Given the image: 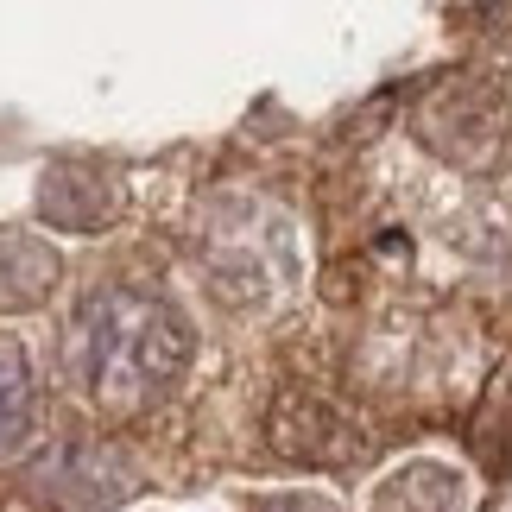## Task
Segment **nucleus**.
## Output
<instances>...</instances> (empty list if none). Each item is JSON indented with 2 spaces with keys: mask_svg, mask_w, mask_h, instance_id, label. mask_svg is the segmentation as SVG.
I'll use <instances>...</instances> for the list:
<instances>
[{
  "mask_svg": "<svg viewBox=\"0 0 512 512\" xmlns=\"http://www.w3.org/2000/svg\"><path fill=\"white\" fill-rule=\"evenodd\" d=\"M190 367V323L165 298L133 285H108L76 310L70 329V373L108 411H146L184 380Z\"/></svg>",
  "mask_w": 512,
  "mask_h": 512,
  "instance_id": "f257e3e1",
  "label": "nucleus"
},
{
  "mask_svg": "<svg viewBox=\"0 0 512 512\" xmlns=\"http://www.w3.org/2000/svg\"><path fill=\"white\" fill-rule=\"evenodd\" d=\"M32 481H38V494H45V500L70 506V512H102L108 500L127 494V468L114 462L108 449H95V443L51 449V456L32 468Z\"/></svg>",
  "mask_w": 512,
  "mask_h": 512,
  "instance_id": "f03ea898",
  "label": "nucleus"
},
{
  "mask_svg": "<svg viewBox=\"0 0 512 512\" xmlns=\"http://www.w3.org/2000/svg\"><path fill=\"white\" fill-rule=\"evenodd\" d=\"M38 424V380H32V361L13 336H0V462L19 456Z\"/></svg>",
  "mask_w": 512,
  "mask_h": 512,
  "instance_id": "7ed1b4c3",
  "label": "nucleus"
},
{
  "mask_svg": "<svg viewBox=\"0 0 512 512\" xmlns=\"http://www.w3.org/2000/svg\"><path fill=\"white\" fill-rule=\"evenodd\" d=\"M51 285H57V253L45 241H32V234L0 228V304L26 310V304L45 298Z\"/></svg>",
  "mask_w": 512,
  "mask_h": 512,
  "instance_id": "20e7f679",
  "label": "nucleus"
},
{
  "mask_svg": "<svg viewBox=\"0 0 512 512\" xmlns=\"http://www.w3.org/2000/svg\"><path fill=\"white\" fill-rule=\"evenodd\" d=\"M38 209H45L51 228H102L108 209H114V196H108V184H95L89 171L57 165L45 177V190H38Z\"/></svg>",
  "mask_w": 512,
  "mask_h": 512,
  "instance_id": "39448f33",
  "label": "nucleus"
},
{
  "mask_svg": "<svg viewBox=\"0 0 512 512\" xmlns=\"http://www.w3.org/2000/svg\"><path fill=\"white\" fill-rule=\"evenodd\" d=\"M462 506V475L456 468H437V462H411L399 468L380 500H373V512H456Z\"/></svg>",
  "mask_w": 512,
  "mask_h": 512,
  "instance_id": "423d86ee",
  "label": "nucleus"
}]
</instances>
